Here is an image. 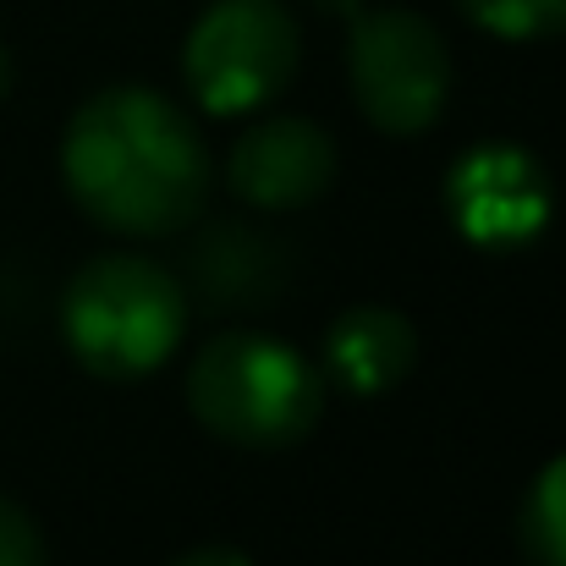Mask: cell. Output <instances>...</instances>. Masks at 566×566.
Segmentation results:
<instances>
[{
	"instance_id": "obj_15",
	"label": "cell",
	"mask_w": 566,
	"mask_h": 566,
	"mask_svg": "<svg viewBox=\"0 0 566 566\" xmlns=\"http://www.w3.org/2000/svg\"><path fill=\"white\" fill-rule=\"evenodd\" d=\"M6 88H11V55H6V44H0V99H6Z\"/></svg>"
},
{
	"instance_id": "obj_13",
	"label": "cell",
	"mask_w": 566,
	"mask_h": 566,
	"mask_svg": "<svg viewBox=\"0 0 566 566\" xmlns=\"http://www.w3.org/2000/svg\"><path fill=\"white\" fill-rule=\"evenodd\" d=\"M171 566H253L242 551H231V545H198V551H182Z\"/></svg>"
},
{
	"instance_id": "obj_9",
	"label": "cell",
	"mask_w": 566,
	"mask_h": 566,
	"mask_svg": "<svg viewBox=\"0 0 566 566\" xmlns=\"http://www.w3.org/2000/svg\"><path fill=\"white\" fill-rule=\"evenodd\" d=\"M418 364V331L407 314L358 303L325 331V369L358 396H379L412 375Z\"/></svg>"
},
{
	"instance_id": "obj_2",
	"label": "cell",
	"mask_w": 566,
	"mask_h": 566,
	"mask_svg": "<svg viewBox=\"0 0 566 566\" xmlns=\"http://www.w3.org/2000/svg\"><path fill=\"white\" fill-rule=\"evenodd\" d=\"M188 331V286L144 253H99L61 292V336L99 379L155 375Z\"/></svg>"
},
{
	"instance_id": "obj_12",
	"label": "cell",
	"mask_w": 566,
	"mask_h": 566,
	"mask_svg": "<svg viewBox=\"0 0 566 566\" xmlns=\"http://www.w3.org/2000/svg\"><path fill=\"white\" fill-rule=\"evenodd\" d=\"M0 566H44V534L39 523L0 495Z\"/></svg>"
},
{
	"instance_id": "obj_8",
	"label": "cell",
	"mask_w": 566,
	"mask_h": 566,
	"mask_svg": "<svg viewBox=\"0 0 566 566\" xmlns=\"http://www.w3.org/2000/svg\"><path fill=\"white\" fill-rule=\"evenodd\" d=\"M286 253L270 231L242 226V220H214L188 253V286L192 297L214 314H242L264 308L286 286Z\"/></svg>"
},
{
	"instance_id": "obj_14",
	"label": "cell",
	"mask_w": 566,
	"mask_h": 566,
	"mask_svg": "<svg viewBox=\"0 0 566 566\" xmlns=\"http://www.w3.org/2000/svg\"><path fill=\"white\" fill-rule=\"evenodd\" d=\"M319 6H325V11H342V17H353V11H364L358 0H319Z\"/></svg>"
},
{
	"instance_id": "obj_10",
	"label": "cell",
	"mask_w": 566,
	"mask_h": 566,
	"mask_svg": "<svg viewBox=\"0 0 566 566\" xmlns=\"http://www.w3.org/2000/svg\"><path fill=\"white\" fill-rule=\"evenodd\" d=\"M517 534H523V551L534 566H566V457L539 468V479L523 501Z\"/></svg>"
},
{
	"instance_id": "obj_7",
	"label": "cell",
	"mask_w": 566,
	"mask_h": 566,
	"mask_svg": "<svg viewBox=\"0 0 566 566\" xmlns=\"http://www.w3.org/2000/svg\"><path fill=\"white\" fill-rule=\"evenodd\" d=\"M226 177L253 209H303L336 182V144L308 116H264L231 144Z\"/></svg>"
},
{
	"instance_id": "obj_11",
	"label": "cell",
	"mask_w": 566,
	"mask_h": 566,
	"mask_svg": "<svg viewBox=\"0 0 566 566\" xmlns=\"http://www.w3.org/2000/svg\"><path fill=\"white\" fill-rule=\"evenodd\" d=\"M468 22L495 39H545L566 28V0H457Z\"/></svg>"
},
{
	"instance_id": "obj_3",
	"label": "cell",
	"mask_w": 566,
	"mask_h": 566,
	"mask_svg": "<svg viewBox=\"0 0 566 566\" xmlns=\"http://www.w3.org/2000/svg\"><path fill=\"white\" fill-rule=\"evenodd\" d=\"M188 407L209 434L231 446L281 451L319 423L325 379L270 331H226L192 358Z\"/></svg>"
},
{
	"instance_id": "obj_6",
	"label": "cell",
	"mask_w": 566,
	"mask_h": 566,
	"mask_svg": "<svg viewBox=\"0 0 566 566\" xmlns=\"http://www.w3.org/2000/svg\"><path fill=\"white\" fill-rule=\"evenodd\" d=\"M446 209H451V226L473 248L501 253V248L534 242L551 226L556 188H551L545 166L528 149H517V144H473L446 171Z\"/></svg>"
},
{
	"instance_id": "obj_1",
	"label": "cell",
	"mask_w": 566,
	"mask_h": 566,
	"mask_svg": "<svg viewBox=\"0 0 566 566\" xmlns=\"http://www.w3.org/2000/svg\"><path fill=\"white\" fill-rule=\"evenodd\" d=\"M61 182L105 231L171 237L209 198V149L177 99L105 88L77 105L61 133Z\"/></svg>"
},
{
	"instance_id": "obj_5",
	"label": "cell",
	"mask_w": 566,
	"mask_h": 566,
	"mask_svg": "<svg viewBox=\"0 0 566 566\" xmlns=\"http://www.w3.org/2000/svg\"><path fill=\"white\" fill-rule=\"evenodd\" d=\"M347 72H353L358 111L379 133H396V138L434 127L451 94V50L440 28L407 6L353 11Z\"/></svg>"
},
{
	"instance_id": "obj_4",
	"label": "cell",
	"mask_w": 566,
	"mask_h": 566,
	"mask_svg": "<svg viewBox=\"0 0 566 566\" xmlns=\"http://www.w3.org/2000/svg\"><path fill=\"white\" fill-rule=\"evenodd\" d=\"M297 55L303 39L281 0H214L182 44V72L209 116H242L292 83Z\"/></svg>"
}]
</instances>
